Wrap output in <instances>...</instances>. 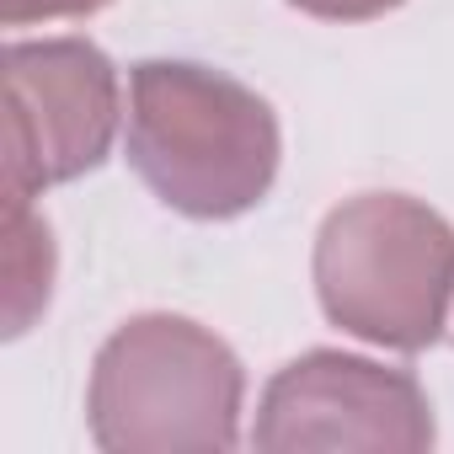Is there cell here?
<instances>
[{
  "label": "cell",
  "instance_id": "1",
  "mask_svg": "<svg viewBox=\"0 0 454 454\" xmlns=\"http://www.w3.org/2000/svg\"><path fill=\"white\" fill-rule=\"evenodd\" d=\"M278 118L236 75L145 59L129 70V166L187 219H236L278 176Z\"/></svg>",
  "mask_w": 454,
  "mask_h": 454
},
{
  "label": "cell",
  "instance_id": "2",
  "mask_svg": "<svg viewBox=\"0 0 454 454\" xmlns=\"http://www.w3.org/2000/svg\"><path fill=\"white\" fill-rule=\"evenodd\" d=\"M247 369L187 316L123 321L91 364L86 427L107 454H214L241 443Z\"/></svg>",
  "mask_w": 454,
  "mask_h": 454
},
{
  "label": "cell",
  "instance_id": "3",
  "mask_svg": "<svg viewBox=\"0 0 454 454\" xmlns=\"http://www.w3.org/2000/svg\"><path fill=\"white\" fill-rule=\"evenodd\" d=\"M316 294L358 342L422 353L454 300V224L406 192H358L321 219Z\"/></svg>",
  "mask_w": 454,
  "mask_h": 454
},
{
  "label": "cell",
  "instance_id": "4",
  "mask_svg": "<svg viewBox=\"0 0 454 454\" xmlns=\"http://www.w3.org/2000/svg\"><path fill=\"white\" fill-rule=\"evenodd\" d=\"M123 91L113 59L86 38H27L6 49V198H38L97 171L118 139Z\"/></svg>",
  "mask_w": 454,
  "mask_h": 454
},
{
  "label": "cell",
  "instance_id": "5",
  "mask_svg": "<svg viewBox=\"0 0 454 454\" xmlns=\"http://www.w3.org/2000/svg\"><path fill=\"white\" fill-rule=\"evenodd\" d=\"M433 438L438 427L417 374L337 348H316L284 364L268 380L252 427V443L268 454H305V449L422 454L433 449Z\"/></svg>",
  "mask_w": 454,
  "mask_h": 454
},
{
  "label": "cell",
  "instance_id": "6",
  "mask_svg": "<svg viewBox=\"0 0 454 454\" xmlns=\"http://www.w3.org/2000/svg\"><path fill=\"white\" fill-rule=\"evenodd\" d=\"M54 284V241L33 214V198H6V337H22L33 316L49 305Z\"/></svg>",
  "mask_w": 454,
  "mask_h": 454
},
{
  "label": "cell",
  "instance_id": "7",
  "mask_svg": "<svg viewBox=\"0 0 454 454\" xmlns=\"http://www.w3.org/2000/svg\"><path fill=\"white\" fill-rule=\"evenodd\" d=\"M113 0H0V22L27 27V22H65V17H91Z\"/></svg>",
  "mask_w": 454,
  "mask_h": 454
},
{
  "label": "cell",
  "instance_id": "8",
  "mask_svg": "<svg viewBox=\"0 0 454 454\" xmlns=\"http://www.w3.org/2000/svg\"><path fill=\"white\" fill-rule=\"evenodd\" d=\"M289 6L321 17V22H369V17H385L395 12L401 0H289Z\"/></svg>",
  "mask_w": 454,
  "mask_h": 454
}]
</instances>
